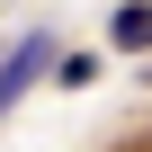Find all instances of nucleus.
Listing matches in <instances>:
<instances>
[{
    "label": "nucleus",
    "instance_id": "nucleus-1",
    "mask_svg": "<svg viewBox=\"0 0 152 152\" xmlns=\"http://www.w3.org/2000/svg\"><path fill=\"white\" fill-rule=\"evenodd\" d=\"M45 72H54V36H27L9 63H0V116H9V107H18L36 81H45Z\"/></svg>",
    "mask_w": 152,
    "mask_h": 152
},
{
    "label": "nucleus",
    "instance_id": "nucleus-3",
    "mask_svg": "<svg viewBox=\"0 0 152 152\" xmlns=\"http://www.w3.org/2000/svg\"><path fill=\"white\" fill-rule=\"evenodd\" d=\"M90 72H99L90 54H54V81H63V90H81V81H90Z\"/></svg>",
    "mask_w": 152,
    "mask_h": 152
},
{
    "label": "nucleus",
    "instance_id": "nucleus-2",
    "mask_svg": "<svg viewBox=\"0 0 152 152\" xmlns=\"http://www.w3.org/2000/svg\"><path fill=\"white\" fill-rule=\"evenodd\" d=\"M107 45H116V54H143V45H152V0H125V9L107 18Z\"/></svg>",
    "mask_w": 152,
    "mask_h": 152
}]
</instances>
